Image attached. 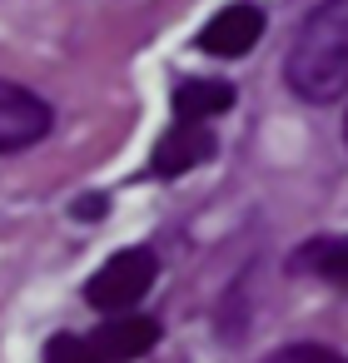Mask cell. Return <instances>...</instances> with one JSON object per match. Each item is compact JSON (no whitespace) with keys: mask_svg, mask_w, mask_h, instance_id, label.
I'll return each mask as SVG.
<instances>
[{"mask_svg":"<svg viewBox=\"0 0 348 363\" xmlns=\"http://www.w3.org/2000/svg\"><path fill=\"white\" fill-rule=\"evenodd\" d=\"M284 80L308 105H333L348 90V0H318L308 11L284 55Z\"/></svg>","mask_w":348,"mask_h":363,"instance_id":"6da1fadb","label":"cell"},{"mask_svg":"<svg viewBox=\"0 0 348 363\" xmlns=\"http://www.w3.org/2000/svg\"><path fill=\"white\" fill-rule=\"evenodd\" d=\"M214 150H219V140H214L209 125H199V120H174V130L159 135V145H155V155H150V174H155V179H179V174L209 164Z\"/></svg>","mask_w":348,"mask_h":363,"instance_id":"5b68a950","label":"cell"},{"mask_svg":"<svg viewBox=\"0 0 348 363\" xmlns=\"http://www.w3.org/2000/svg\"><path fill=\"white\" fill-rule=\"evenodd\" d=\"M155 343H159V323L145 313H110V323H100V333H95V348L110 363H135Z\"/></svg>","mask_w":348,"mask_h":363,"instance_id":"8992f818","label":"cell"},{"mask_svg":"<svg viewBox=\"0 0 348 363\" xmlns=\"http://www.w3.org/2000/svg\"><path fill=\"white\" fill-rule=\"evenodd\" d=\"M293 269H308V274H318L328 284H348V234H328V239L303 244Z\"/></svg>","mask_w":348,"mask_h":363,"instance_id":"ba28073f","label":"cell"},{"mask_svg":"<svg viewBox=\"0 0 348 363\" xmlns=\"http://www.w3.org/2000/svg\"><path fill=\"white\" fill-rule=\"evenodd\" d=\"M155 274H159V264H155L150 249H120V254H110V259L100 264V274L85 284V298H90L100 313H130V308L150 294Z\"/></svg>","mask_w":348,"mask_h":363,"instance_id":"7a4b0ae2","label":"cell"},{"mask_svg":"<svg viewBox=\"0 0 348 363\" xmlns=\"http://www.w3.org/2000/svg\"><path fill=\"white\" fill-rule=\"evenodd\" d=\"M50 125H55V110L35 90L16 85V80H0V155L40 145L50 135Z\"/></svg>","mask_w":348,"mask_h":363,"instance_id":"3957f363","label":"cell"},{"mask_svg":"<svg viewBox=\"0 0 348 363\" xmlns=\"http://www.w3.org/2000/svg\"><path fill=\"white\" fill-rule=\"evenodd\" d=\"M264 363H348V358L338 348H328V343H284Z\"/></svg>","mask_w":348,"mask_h":363,"instance_id":"30bf717a","label":"cell"},{"mask_svg":"<svg viewBox=\"0 0 348 363\" xmlns=\"http://www.w3.org/2000/svg\"><path fill=\"white\" fill-rule=\"evenodd\" d=\"M343 140H348V120H343Z\"/></svg>","mask_w":348,"mask_h":363,"instance_id":"8fae6325","label":"cell"},{"mask_svg":"<svg viewBox=\"0 0 348 363\" xmlns=\"http://www.w3.org/2000/svg\"><path fill=\"white\" fill-rule=\"evenodd\" d=\"M264 26H269L264 6H254V0H234V6H224L219 16L204 21L199 50H204V55H219V60H239V55H249V50L259 45Z\"/></svg>","mask_w":348,"mask_h":363,"instance_id":"277c9868","label":"cell"},{"mask_svg":"<svg viewBox=\"0 0 348 363\" xmlns=\"http://www.w3.org/2000/svg\"><path fill=\"white\" fill-rule=\"evenodd\" d=\"M229 105H234V85H229V80H199V75H189V80L174 85V120H199V125H209V120L224 115Z\"/></svg>","mask_w":348,"mask_h":363,"instance_id":"52a82bcc","label":"cell"},{"mask_svg":"<svg viewBox=\"0 0 348 363\" xmlns=\"http://www.w3.org/2000/svg\"><path fill=\"white\" fill-rule=\"evenodd\" d=\"M45 363H110L95 343H85V338H75V333H55L50 343H45Z\"/></svg>","mask_w":348,"mask_h":363,"instance_id":"9c48e42d","label":"cell"}]
</instances>
